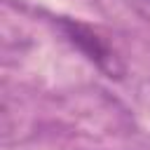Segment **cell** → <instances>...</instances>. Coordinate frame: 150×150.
Segmentation results:
<instances>
[{
  "instance_id": "obj_1",
  "label": "cell",
  "mask_w": 150,
  "mask_h": 150,
  "mask_svg": "<svg viewBox=\"0 0 150 150\" xmlns=\"http://www.w3.org/2000/svg\"><path fill=\"white\" fill-rule=\"evenodd\" d=\"M56 23L63 33V38L89 61L94 63L105 77L110 80H120L127 73V66L120 56V52L115 49V45L108 40V35L80 19H70V16H56Z\"/></svg>"
},
{
  "instance_id": "obj_2",
  "label": "cell",
  "mask_w": 150,
  "mask_h": 150,
  "mask_svg": "<svg viewBox=\"0 0 150 150\" xmlns=\"http://www.w3.org/2000/svg\"><path fill=\"white\" fill-rule=\"evenodd\" d=\"M145 2H148V5H150V0H145Z\"/></svg>"
}]
</instances>
